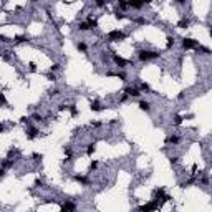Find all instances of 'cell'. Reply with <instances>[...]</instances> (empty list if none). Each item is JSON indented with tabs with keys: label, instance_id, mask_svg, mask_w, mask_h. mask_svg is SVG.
<instances>
[{
	"label": "cell",
	"instance_id": "6da1fadb",
	"mask_svg": "<svg viewBox=\"0 0 212 212\" xmlns=\"http://www.w3.org/2000/svg\"><path fill=\"white\" fill-rule=\"evenodd\" d=\"M159 57L157 52H149V50H143L139 52V60L141 62H148V60H154V58Z\"/></svg>",
	"mask_w": 212,
	"mask_h": 212
},
{
	"label": "cell",
	"instance_id": "7a4b0ae2",
	"mask_svg": "<svg viewBox=\"0 0 212 212\" xmlns=\"http://www.w3.org/2000/svg\"><path fill=\"white\" fill-rule=\"evenodd\" d=\"M157 209H159V204H157L156 201H151V202H148V204H144L139 211L141 212H156Z\"/></svg>",
	"mask_w": 212,
	"mask_h": 212
},
{
	"label": "cell",
	"instance_id": "3957f363",
	"mask_svg": "<svg viewBox=\"0 0 212 212\" xmlns=\"http://www.w3.org/2000/svg\"><path fill=\"white\" fill-rule=\"evenodd\" d=\"M108 38L113 40V41H118V40H121V38H126V35H124L121 30H111L108 33Z\"/></svg>",
	"mask_w": 212,
	"mask_h": 212
},
{
	"label": "cell",
	"instance_id": "277c9868",
	"mask_svg": "<svg viewBox=\"0 0 212 212\" xmlns=\"http://www.w3.org/2000/svg\"><path fill=\"white\" fill-rule=\"evenodd\" d=\"M197 47H199V43H197L194 38H184V40H182V48H186V50L197 48Z\"/></svg>",
	"mask_w": 212,
	"mask_h": 212
},
{
	"label": "cell",
	"instance_id": "5b68a950",
	"mask_svg": "<svg viewBox=\"0 0 212 212\" xmlns=\"http://www.w3.org/2000/svg\"><path fill=\"white\" fill-rule=\"evenodd\" d=\"M113 62L118 65V68H128V65H129L128 60H124V58L118 57V55H113Z\"/></svg>",
	"mask_w": 212,
	"mask_h": 212
},
{
	"label": "cell",
	"instance_id": "8992f818",
	"mask_svg": "<svg viewBox=\"0 0 212 212\" xmlns=\"http://www.w3.org/2000/svg\"><path fill=\"white\" fill-rule=\"evenodd\" d=\"M90 108H91V111L98 113V111H103V109L106 108V106H103V104L99 103V101H91V106H90Z\"/></svg>",
	"mask_w": 212,
	"mask_h": 212
},
{
	"label": "cell",
	"instance_id": "52a82bcc",
	"mask_svg": "<svg viewBox=\"0 0 212 212\" xmlns=\"http://www.w3.org/2000/svg\"><path fill=\"white\" fill-rule=\"evenodd\" d=\"M139 109H141V111H149V109H151L149 101H144V99H143V101H139Z\"/></svg>",
	"mask_w": 212,
	"mask_h": 212
},
{
	"label": "cell",
	"instance_id": "ba28073f",
	"mask_svg": "<svg viewBox=\"0 0 212 212\" xmlns=\"http://www.w3.org/2000/svg\"><path fill=\"white\" fill-rule=\"evenodd\" d=\"M139 90H143V91H149V90H151V86L148 85V83H141Z\"/></svg>",
	"mask_w": 212,
	"mask_h": 212
},
{
	"label": "cell",
	"instance_id": "9c48e42d",
	"mask_svg": "<svg viewBox=\"0 0 212 212\" xmlns=\"http://www.w3.org/2000/svg\"><path fill=\"white\" fill-rule=\"evenodd\" d=\"M94 149H96V148H94L93 144H90V146H88V149H86V153H88V156H91V154H93V153H94Z\"/></svg>",
	"mask_w": 212,
	"mask_h": 212
},
{
	"label": "cell",
	"instance_id": "30bf717a",
	"mask_svg": "<svg viewBox=\"0 0 212 212\" xmlns=\"http://www.w3.org/2000/svg\"><path fill=\"white\" fill-rule=\"evenodd\" d=\"M0 103H5V96H3V93H0Z\"/></svg>",
	"mask_w": 212,
	"mask_h": 212
},
{
	"label": "cell",
	"instance_id": "8fae6325",
	"mask_svg": "<svg viewBox=\"0 0 212 212\" xmlns=\"http://www.w3.org/2000/svg\"><path fill=\"white\" fill-rule=\"evenodd\" d=\"M3 174H5V169H3V167H0V177L3 176Z\"/></svg>",
	"mask_w": 212,
	"mask_h": 212
}]
</instances>
